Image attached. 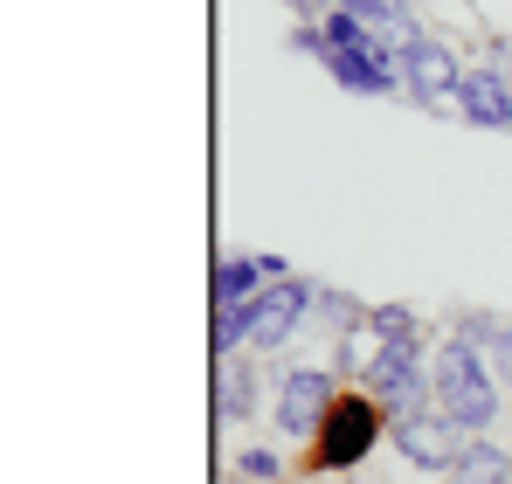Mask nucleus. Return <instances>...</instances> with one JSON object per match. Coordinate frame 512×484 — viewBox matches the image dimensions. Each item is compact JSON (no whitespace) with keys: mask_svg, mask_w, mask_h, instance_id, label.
Instances as JSON below:
<instances>
[{"mask_svg":"<svg viewBox=\"0 0 512 484\" xmlns=\"http://www.w3.org/2000/svg\"><path fill=\"white\" fill-rule=\"evenodd\" d=\"M243 339H250V305H222V312H215V353L236 360Z\"/></svg>","mask_w":512,"mask_h":484,"instance_id":"obj_13","label":"nucleus"},{"mask_svg":"<svg viewBox=\"0 0 512 484\" xmlns=\"http://www.w3.org/2000/svg\"><path fill=\"white\" fill-rule=\"evenodd\" d=\"M429 388H436V408H443L457 429H485V422L499 415V395H492V367L478 360V346H471V339H450V346L436 353V374H429Z\"/></svg>","mask_w":512,"mask_h":484,"instance_id":"obj_1","label":"nucleus"},{"mask_svg":"<svg viewBox=\"0 0 512 484\" xmlns=\"http://www.w3.org/2000/svg\"><path fill=\"white\" fill-rule=\"evenodd\" d=\"M243 471H250V478H277V457H270V450H243Z\"/></svg>","mask_w":512,"mask_h":484,"instance_id":"obj_15","label":"nucleus"},{"mask_svg":"<svg viewBox=\"0 0 512 484\" xmlns=\"http://www.w3.org/2000/svg\"><path fill=\"white\" fill-rule=\"evenodd\" d=\"M506 484H512V478H506Z\"/></svg>","mask_w":512,"mask_h":484,"instance_id":"obj_17","label":"nucleus"},{"mask_svg":"<svg viewBox=\"0 0 512 484\" xmlns=\"http://www.w3.org/2000/svg\"><path fill=\"white\" fill-rule=\"evenodd\" d=\"M374 436H381V402H374V395H340L333 415L319 422V471L360 464V457L374 450Z\"/></svg>","mask_w":512,"mask_h":484,"instance_id":"obj_3","label":"nucleus"},{"mask_svg":"<svg viewBox=\"0 0 512 484\" xmlns=\"http://www.w3.org/2000/svg\"><path fill=\"white\" fill-rule=\"evenodd\" d=\"M464 339H471V346L485 339V346H492V360H499V374L512 381V325H506V319H492V312H471V319H464Z\"/></svg>","mask_w":512,"mask_h":484,"instance_id":"obj_12","label":"nucleus"},{"mask_svg":"<svg viewBox=\"0 0 512 484\" xmlns=\"http://www.w3.org/2000/svg\"><path fill=\"white\" fill-rule=\"evenodd\" d=\"M367 28H374V49H381L388 63H409V56L423 49V28H416V7H409V0H381Z\"/></svg>","mask_w":512,"mask_h":484,"instance_id":"obj_8","label":"nucleus"},{"mask_svg":"<svg viewBox=\"0 0 512 484\" xmlns=\"http://www.w3.org/2000/svg\"><path fill=\"white\" fill-rule=\"evenodd\" d=\"M395 443H402V457H409L416 471H457V457H464L471 436H464L443 408H416V415L395 422Z\"/></svg>","mask_w":512,"mask_h":484,"instance_id":"obj_4","label":"nucleus"},{"mask_svg":"<svg viewBox=\"0 0 512 484\" xmlns=\"http://www.w3.org/2000/svg\"><path fill=\"white\" fill-rule=\"evenodd\" d=\"M402 83L416 90V104H443V97H457V90H464V63H457L443 42H423V49L402 63Z\"/></svg>","mask_w":512,"mask_h":484,"instance_id":"obj_7","label":"nucleus"},{"mask_svg":"<svg viewBox=\"0 0 512 484\" xmlns=\"http://www.w3.org/2000/svg\"><path fill=\"white\" fill-rule=\"evenodd\" d=\"M346 14H360V21H374V7H381V0H340Z\"/></svg>","mask_w":512,"mask_h":484,"instance_id":"obj_16","label":"nucleus"},{"mask_svg":"<svg viewBox=\"0 0 512 484\" xmlns=\"http://www.w3.org/2000/svg\"><path fill=\"white\" fill-rule=\"evenodd\" d=\"M367 325H374L381 339H416V312H409V305H381V312H367Z\"/></svg>","mask_w":512,"mask_h":484,"instance_id":"obj_14","label":"nucleus"},{"mask_svg":"<svg viewBox=\"0 0 512 484\" xmlns=\"http://www.w3.org/2000/svg\"><path fill=\"white\" fill-rule=\"evenodd\" d=\"M457 104H464L471 125H512V90H506V77H492V70H464Z\"/></svg>","mask_w":512,"mask_h":484,"instance_id":"obj_9","label":"nucleus"},{"mask_svg":"<svg viewBox=\"0 0 512 484\" xmlns=\"http://www.w3.org/2000/svg\"><path fill=\"white\" fill-rule=\"evenodd\" d=\"M333 374L326 367H291L284 381H277V422H284V436H319V422L333 415Z\"/></svg>","mask_w":512,"mask_h":484,"instance_id":"obj_5","label":"nucleus"},{"mask_svg":"<svg viewBox=\"0 0 512 484\" xmlns=\"http://www.w3.org/2000/svg\"><path fill=\"white\" fill-rule=\"evenodd\" d=\"M250 408H256V381L236 360H222V374H215V415H222V422H243Z\"/></svg>","mask_w":512,"mask_h":484,"instance_id":"obj_11","label":"nucleus"},{"mask_svg":"<svg viewBox=\"0 0 512 484\" xmlns=\"http://www.w3.org/2000/svg\"><path fill=\"white\" fill-rule=\"evenodd\" d=\"M312 305H319L312 284H263V298L250 305V346H284Z\"/></svg>","mask_w":512,"mask_h":484,"instance_id":"obj_6","label":"nucleus"},{"mask_svg":"<svg viewBox=\"0 0 512 484\" xmlns=\"http://www.w3.org/2000/svg\"><path fill=\"white\" fill-rule=\"evenodd\" d=\"M263 277H270L263 256H236V263H222V270H215V312H222V305H256V298H263Z\"/></svg>","mask_w":512,"mask_h":484,"instance_id":"obj_10","label":"nucleus"},{"mask_svg":"<svg viewBox=\"0 0 512 484\" xmlns=\"http://www.w3.org/2000/svg\"><path fill=\"white\" fill-rule=\"evenodd\" d=\"M367 381V395L381 402V415H416L423 408V395H436L429 388V374H423V346L416 339H381V353H374V367L360 374Z\"/></svg>","mask_w":512,"mask_h":484,"instance_id":"obj_2","label":"nucleus"}]
</instances>
